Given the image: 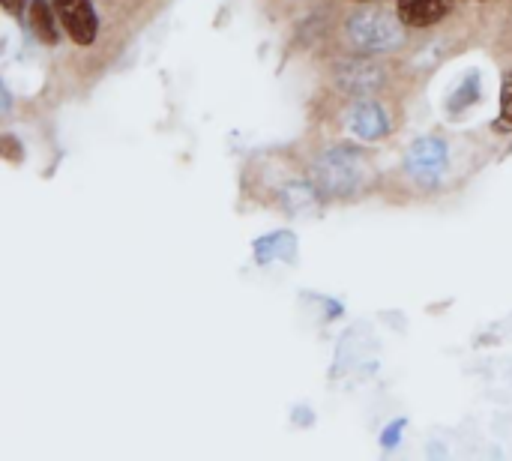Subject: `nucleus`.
<instances>
[{
  "label": "nucleus",
  "instance_id": "nucleus-5",
  "mask_svg": "<svg viewBox=\"0 0 512 461\" xmlns=\"http://www.w3.org/2000/svg\"><path fill=\"white\" fill-rule=\"evenodd\" d=\"M453 0H399V21L405 27H432L450 12Z\"/></svg>",
  "mask_w": 512,
  "mask_h": 461
},
{
  "label": "nucleus",
  "instance_id": "nucleus-11",
  "mask_svg": "<svg viewBox=\"0 0 512 461\" xmlns=\"http://www.w3.org/2000/svg\"><path fill=\"white\" fill-rule=\"evenodd\" d=\"M402 426H405V423L399 420V423H393V426L387 429V438H384V447H396V441H399V432H402Z\"/></svg>",
  "mask_w": 512,
  "mask_h": 461
},
{
  "label": "nucleus",
  "instance_id": "nucleus-13",
  "mask_svg": "<svg viewBox=\"0 0 512 461\" xmlns=\"http://www.w3.org/2000/svg\"><path fill=\"white\" fill-rule=\"evenodd\" d=\"M360 3H366V0H360Z\"/></svg>",
  "mask_w": 512,
  "mask_h": 461
},
{
  "label": "nucleus",
  "instance_id": "nucleus-12",
  "mask_svg": "<svg viewBox=\"0 0 512 461\" xmlns=\"http://www.w3.org/2000/svg\"><path fill=\"white\" fill-rule=\"evenodd\" d=\"M0 3H3V9L9 15H21L24 12V0H0Z\"/></svg>",
  "mask_w": 512,
  "mask_h": 461
},
{
  "label": "nucleus",
  "instance_id": "nucleus-1",
  "mask_svg": "<svg viewBox=\"0 0 512 461\" xmlns=\"http://www.w3.org/2000/svg\"><path fill=\"white\" fill-rule=\"evenodd\" d=\"M348 33L360 51H393L405 42V30L381 9H363L348 21Z\"/></svg>",
  "mask_w": 512,
  "mask_h": 461
},
{
  "label": "nucleus",
  "instance_id": "nucleus-7",
  "mask_svg": "<svg viewBox=\"0 0 512 461\" xmlns=\"http://www.w3.org/2000/svg\"><path fill=\"white\" fill-rule=\"evenodd\" d=\"M294 249H297L294 234L279 231V234H270V237H264V240L255 243V258H258L261 264H270L276 255L288 261V258H294Z\"/></svg>",
  "mask_w": 512,
  "mask_h": 461
},
{
  "label": "nucleus",
  "instance_id": "nucleus-10",
  "mask_svg": "<svg viewBox=\"0 0 512 461\" xmlns=\"http://www.w3.org/2000/svg\"><path fill=\"white\" fill-rule=\"evenodd\" d=\"M474 96H477V78H468V81H465V87L456 93L453 108H465V105H471V102H474Z\"/></svg>",
  "mask_w": 512,
  "mask_h": 461
},
{
  "label": "nucleus",
  "instance_id": "nucleus-4",
  "mask_svg": "<svg viewBox=\"0 0 512 461\" xmlns=\"http://www.w3.org/2000/svg\"><path fill=\"white\" fill-rule=\"evenodd\" d=\"M318 177L324 183L327 192H351L357 186V162L348 150H339V153H330L321 168H318Z\"/></svg>",
  "mask_w": 512,
  "mask_h": 461
},
{
  "label": "nucleus",
  "instance_id": "nucleus-8",
  "mask_svg": "<svg viewBox=\"0 0 512 461\" xmlns=\"http://www.w3.org/2000/svg\"><path fill=\"white\" fill-rule=\"evenodd\" d=\"M30 27H33V33H36L42 42H48V45L57 42L54 15H51V6H48L45 0H33V3H30Z\"/></svg>",
  "mask_w": 512,
  "mask_h": 461
},
{
  "label": "nucleus",
  "instance_id": "nucleus-2",
  "mask_svg": "<svg viewBox=\"0 0 512 461\" xmlns=\"http://www.w3.org/2000/svg\"><path fill=\"white\" fill-rule=\"evenodd\" d=\"M57 18L63 21L66 33L72 36V42L78 45H90L99 33V21L96 12L90 6V0H51Z\"/></svg>",
  "mask_w": 512,
  "mask_h": 461
},
{
  "label": "nucleus",
  "instance_id": "nucleus-9",
  "mask_svg": "<svg viewBox=\"0 0 512 461\" xmlns=\"http://www.w3.org/2000/svg\"><path fill=\"white\" fill-rule=\"evenodd\" d=\"M498 129H512V75L504 81V90H501V120H498Z\"/></svg>",
  "mask_w": 512,
  "mask_h": 461
},
{
  "label": "nucleus",
  "instance_id": "nucleus-3",
  "mask_svg": "<svg viewBox=\"0 0 512 461\" xmlns=\"http://www.w3.org/2000/svg\"><path fill=\"white\" fill-rule=\"evenodd\" d=\"M408 168L417 180L423 183H432L444 174L447 168V147L444 141L438 138H423L411 147V156H408Z\"/></svg>",
  "mask_w": 512,
  "mask_h": 461
},
{
  "label": "nucleus",
  "instance_id": "nucleus-6",
  "mask_svg": "<svg viewBox=\"0 0 512 461\" xmlns=\"http://www.w3.org/2000/svg\"><path fill=\"white\" fill-rule=\"evenodd\" d=\"M351 129H354L360 138L375 141V138H381V135L390 129V123H387V114H384L381 105H375V102H360V105L351 108Z\"/></svg>",
  "mask_w": 512,
  "mask_h": 461
}]
</instances>
